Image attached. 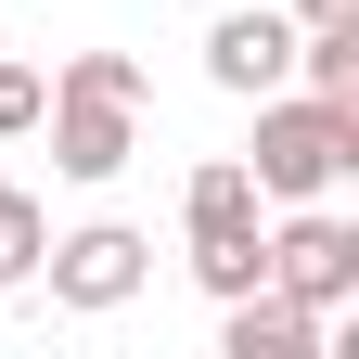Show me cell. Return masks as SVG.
Returning <instances> with one entry per match:
<instances>
[{
	"instance_id": "cell-1",
	"label": "cell",
	"mask_w": 359,
	"mask_h": 359,
	"mask_svg": "<svg viewBox=\"0 0 359 359\" xmlns=\"http://www.w3.org/2000/svg\"><path fill=\"white\" fill-rule=\"evenodd\" d=\"M257 193L269 205H308L359 167V103H321V90H257Z\"/></svg>"
},
{
	"instance_id": "cell-2",
	"label": "cell",
	"mask_w": 359,
	"mask_h": 359,
	"mask_svg": "<svg viewBox=\"0 0 359 359\" xmlns=\"http://www.w3.org/2000/svg\"><path fill=\"white\" fill-rule=\"evenodd\" d=\"M128 116H142V65L128 52H77L65 77H52V103H39V128H52V167L65 180H116L128 154Z\"/></svg>"
},
{
	"instance_id": "cell-3",
	"label": "cell",
	"mask_w": 359,
	"mask_h": 359,
	"mask_svg": "<svg viewBox=\"0 0 359 359\" xmlns=\"http://www.w3.org/2000/svg\"><path fill=\"white\" fill-rule=\"evenodd\" d=\"M39 269H52V295H65V308H90V321H103V308H128V295L154 283V244L128 231V218H90V231L39 244Z\"/></svg>"
},
{
	"instance_id": "cell-4",
	"label": "cell",
	"mask_w": 359,
	"mask_h": 359,
	"mask_svg": "<svg viewBox=\"0 0 359 359\" xmlns=\"http://www.w3.org/2000/svg\"><path fill=\"white\" fill-rule=\"evenodd\" d=\"M269 283H283L295 308H321V321H334V308L359 295V231H346V218H321V205L283 218V231H269Z\"/></svg>"
},
{
	"instance_id": "cell-5",
	"label": "cell",
	"mask_w": 359,
	"mask_h": 359,
	"mask_svg": "<svg viewBox=\"0 0 359 359\" xmlns=\"http://www.w3.org/2000/svg\"><path fill=\"white\" fill-rule=\"evenodd\" d=\"M321 308H295L283 283H257V295H218V359H321Z\"/></svg>"
},
{
	"instance_id": "cell-6",
	"label": "cell",
	"mask_w": 359,
	"mask_h": 359,
	"mask_svg": "<svg viewBox=\"0 0 359 359\" xmlns=\"http://www.w3.org/2000/svg\"><path fill=\"white\" fill-rule=\"evenodd\" d=\"M205 77L231 90V103L283 90V77H295V13H218V26H205Z\"/></svg>"
},
{
	"instance_id": "cell-7",
	"label": "cell",
	"mask_w": 359,
	"mask_h": 359,
	"mask_svg": "<svg viewBox=\"0 0 359 359\" xmlns=\"http://www.w3.org/2000/svg\"><path fill=\"white\" fill-rule=\"evenodd\" d=\"M257 167L244 154H218V167H193V193H180V218H193V244H231V231H257Z\"/></svg>"
},
{
	"instance_id": "cell-8",
	"label": "cell",
	"mask_w": 359,
	"mask_h": 359,
	"mask_svg": "<svg viewBox=\"0 0 359 359\" xmlns=\"http://www.w3.org/2000/svg\"><path fill=\"white\" fill-rule=\"evenodd\" d=\"M39 244H52L39 193H13V180H0V295H13V283H39Z\"/></svg>"
},
{
	"instance_id": "cell-9",
	"label": "cell",
	"mask_w": 359,
	"mask_h": 359,
	"mask_svg": "<svg viewBox=\"0 0 359 359\" xmlns=\"http://www.w3.org/2000/svg\"><path fill=\"white\" fill-rule=\"evenodd\" d=\"M193 283H205V295H257V283H269V231H231V244H193Z\"/></svg>"
},
{
	"instance_id": "cell-10",
	"label": "cell",
	"mask_w": 359,
	"mask_h": 359,
	"mask_svg": "<svg viewBox=\"0 0 359 359\" xmlns=\"http://www.w3.org/2000/svg\"><path fill=\"white\" fill-rule=\"evenodd\" d=\"M39 103H52V77L0 52V142H26V128H39Z\"/></svg>"
},
{
	"instance_id": "cell-11",
	"label": "cell",
	"mask_w": 359,
	"mask_h": 359,
	"mask_svg": "<svg viewBox=\"0 0 359 359\" xmlns=\"http://www.w3.org/2000/svg\"><path fill=\"white\" fill-rule=\"evenodd\" d=\"M359 13V0H295V26H346Z\"/></svg>"
},
{
	"instance_id": "cell-12",
	"label": "cell",
	"mask_w": 359,
	"mask_h": 359,
	"mask_svg": "<svg viewBox=\"0 0 359 359\" xmlns=\"http://www.w3.org/2000/svg\"><path fill=\"white\" fill-rule=\"evenodd\" d=\"M0 52H13V39H0Z\"/></svg>"
}]
</instances>
